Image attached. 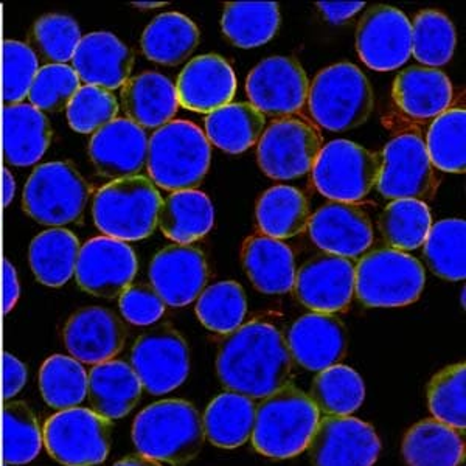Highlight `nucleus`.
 <instances>
[{
  "instance_id": "nucleus-1",
  "label": "nucleus",
  "mask_w": 466,
  "mask_h": 466,
  "mask_svg": "<svg viewBox=\"0 0 466 466\" xmlns=\"http://www.w3.org/2000/svg\"><path fill=\"white\" fill-rule=\"evenodd\" d=\"M292 362L280 329L255 319L224 334L218 350L217 373L230 392L263 400L289 384Z\"/></svg>"
},
{
  "instance_id": "nucleus-2",
  "label": "nucleus",
  "mask_w": 466,
  "mask_h": 466,
  "mask_svg": "<svg viewBox=\"0 0 466 466\" xmlns=\"http://www.w3.org/2000/svg\"><path fill=\"white\" fill-rule=\"evenodd\" d=\"M204 426L197 408L184 400H164L138 413L133 441L138 454L153 461L186 466L204 445Z\"/></svg>"
},
{
  "instance_id": "nucleus-3",
  "label": "nucleus",
  "mask_w": 466,
  "mask_h": 466,
  "mask_svg": "<svg viewBox=\"0 0 466 466\" xmlns=\"http://www.w3.org/2000/svg\"><path fill=\"white\" fill-rule=\"evenodd\" d=\"M319 421L320 412L311 398L288 384L257 406L250 440L261 456L285 461L307 451Z\"/></svg>"
},
{
  "instance_id": "nucleus-4",
  "label": "nucleus",
  "mask_w": 466,
  "mask_h": 466,
  "mask_svg": "<svg viewBox=\"0 0 466 466\" xmlns=\"http://www.w3.org/2000/svg\"><path fill=\"white\" fill-rule=\"evenodd\" d=\"M210 160L206 134L186 120L167 123L148 140L147 170L154 186L164 190H195L208 173Z\"/></svg>"
},
{
  "instance_id": "nucleus-5",
  "label": "nucleus",
  "mask_w": 466,
  "mask_h": 466,
  "mask_svg": "<svg viewBox=\"0 0 466 466\" xmlns=\"http://www.w3.org/2000/svg\"><path fill=\"white\" fill-rule=\"evenodd\" d=\"M307 105L316 125L331 133H342L369 120L375 109V96L360 67L338 63L314 76L308 90Z\"/></svg>"
},
{
  "instance_id": "nucleus-6",
  "label": "nucleus",
  "mask_w": 466,
  "mask_h": 466,
  "mask_svg": "<svg viewBox=\"0 0 466 466\" xmlns=\"http://www.w3.org/2000/svg\"><path fill=\"white\" fill-rule=\"evenodd\" d=\"M162 198L145 176L112 180L96 191L92 217L105 237L123 243L148 238L157 228Z\"/></svg>"
},
{
  "instance_id": "nucleus-7",
  "label": "nucleus",
  "mask_w": 466,
  "mask_h": 466,
  "mask_svg": "<svg viewBox=\"0 0 466 466\" xmlns=\"http://www.w3.org/2000/svg\"><path fill=\"white\" fill-rule=\"evenodd\" d=\"M89 186L69 162L39 165L22 193V208L33 221L61 228L80 219L89 201Z\"/></svg>"
},
{
  "instance_id": "nucleus-8",
  "label": "nucleus",
  "mask_w": 466,
  "mask_h": 466,
  "mask_svg": "<svg viewBox=\"0 0 466 466\" xmlns=\"http://www.w3.org/2000/svg\"><path fill=\"white\" fill-rule=\"evenodd\" d=\"M424 269L412 255L378 249L356 265L355 294L366 307H408L423 292Z\"/></svg>"
},
{
  "instance_id": "nucleus-9",
  "label": "nucleus",
  "mask_w": 466,
  "mask_h": 466,
  "mask_svg": "<svg viewBox=\"0 0 466 466\" xmlns=\"http://www.w3.org/2000/svg\"><path fill=\"white\" fill-rule=\"evenodd\" d=\"M44 446L64 466H96L111 451L112 421L92 409L59 410L46 421Z\"/></svg>"
},
{
  "instance_id": "nucleus-10",
  "label": "nucleus",
  "mask_w": 466,
  "mask_h": 466,
  "mask_svg": "<svg viewBox=\"0 0 466 466\" xmlns=\"http://www.w3.org/2000/svg\"><path fill=\"white\" fill-rule=\"evenodd\" d=\"M381 154L350 140H333L322 147L313 167L314 186L333 202L355 204L377 186Z\"/></svg>"
},
{
  "instance_id": "nucleus-11",
  "label": "nucleus",
  "mask_w": 466,
  "mask_h": 466,
  "mask_svg": "<svg viewBox=\"0 0 466 466\" xmlns=\"http://www.w3.org/2000/svg\"><path fill=\"white\" fill-rule=\"evenodd\" d=\"M322 151V137L311 123L299 116H283L266 127L258 142L257 159L272 179H296L313 170Z\"/></svg>"
},
{
  "instance_id": "nucleus-12",
  "label": "nucleus",
  "mask_w": 466,
  "mask_h": 466,
  "mask_svg": "<svg viewBox=\"0 0 466 466\" xmlns=\"http://www.w3.org/2000/svg\"><path fill=\"white\" fill-rule=\"evenodd\" d=\"M377 187L382 197L390 199L424 202L435 197L439 177L419 134H401L386 145Z\"/></svg>"
},
{
  "instance_id": "nucleus-13",
  "label": "nucleus",
  "mask_w": 466,
  "mask_h": 466,
  "mask_svg": "<svg viewBox=\"0 0 466 466\" xmlns=\"http://www.w3.org/2000/svg\"><path fill=\"white\" fill-rule=\"evenodd\" d=\"M131 364L144 390L151 395H165L188 377L190 351L182 334L170 323H162L136 340Z\"/></svg>"
},
{
  "instance_id": "nucleus-14",
  "label": "nucleus",
  "mask_w": 466,
  "mask_h": 466,
  "mask_svg": "<svg viewBox=\"0 0 466 466\" xmlns=\"http://www.w3.org/2000/svg\"><path fill=\"white\" fill-rule=\"evenodd\" d=\"M250 105L263 116H289L307 105L309 81L291 56H270L257 64L246 81Z\"/></svg>"
},
{
  "instance_id": "nucleus-15",
  "label": "nucleus",
  "mask_w": 466,
  "mask_h": 466,
  "mask_svg": "<svg viewBox=\"0 0 466 466\" xmlns=\"http://www.w3.org/2000/svg\"><path fill=\"white\" fill-rule=\"evenodd\" d=\"M313 466H373L381 441L373 426L353 417H320L308 445Z\"/></svg>"
},
{
  "instance_id": "nucleus-16",
  "label": "nucleus",
  "mask_w": 466,
  "mask_h": 466,
  "mask_svg": "<svg viewBox=\"0 0 466 466\" xmlns=\"http://www.w3.org/2000/svg\"><path fill=\"white\" fill-rule=\"evenodd\" d=\"M137 270V255L129 244L96 237L81 246L75 279L83 291L112 299L133 285Z\"/></svg>"
},
{
  "instance_id": "nucleus-17",
  "label": "nucleus",
  "mask_w": 466,
  "mask_h": 466,
  "mask_svg": "<svg viewBox=\"0 0 466 466\" xmlns=\"http://www.w3.org/2000/svg\"><path fill=\"white\" fill-rule=\"evenodd\" d=\"M356 48L370 69L389 72L401 67L412 55L408 16L393 6H373L358 24Z\"/></svg>"
},
{
  "instance_id": "nucleus-18",
  "label": "nucleus",
  "mask_w": 466,
  "mask_h": 466,
  "mask_svg": "<svg viewBox=\"0 0 466 466\" xmlns=\"http://www.w3.org/2000/svg\"><path fill=\"white\" fill-rule=\"evenodd\" d=\"M356 265L350 258L319 254L296 272L292 292L314 313L345 311L355 296Z\"/></svg>"
},
{
  "instance_id": "nucleus-19",
  "label": "nucleus",
  "mask_w": 466,
  "mask_h": 466,
  "mask_svg": "<svg viewBox=\"0 0 466 466\" xmlns=\"http://www.w3.org/2000/svg\"><path fill=\"white\" fill-rule=\"evenodd\" d=\"M149 283L168 307L195 302L208 280L206 255L195 246L173 244L154 255L148 269Z\"/></svg>"
},
{
  "instance_id": "nucleus-20",
  "label": "nucleus",
  "mask_w": 466,
  "mask_h": 466,
  "mask_svg": "<svg viewBox=\"0 0 466 466\" xmlns=\"http://www.w3.org/2000/svg\"><path fill=\"white\" fill-rule=\"evenodd\" d=\"M127 327L111 309L81 308L63 329L66 349L81 364L96 366L116 358L127 342Z\"/></svg>"
},
{
  "instance_id": "nucleus-21",
  "label": "nucleus",
  "mask_w": 466,
  "mask_h": 466,
  "mask_svg": "<svg viewBox=\"0 0 466 466\" xmlns=\"http://www.w3.org/2000/svg\"><path fill=\"white\" fill-rule=\"evenodd\" d=\"M147 154L148 136L127 118H116L107 123L89 142L90 162L98 175L107 179L137 176L147 165Z\"/></svg>"
},
{
  "instance_id": "nucleus-22",
  "label": "nucleus",
  "mask_w": 466,
  "mask_h": 466,
  "mask_svg": "<svg viewBox=\"0 0 466 466\" xmlns=\"http://www.w3.org/2000/svg\"><path fill=\"white\" fill-rule=\"evenodd\" d=\"M309 238L325 254L355 258L373 243V226L367 213L347 202H329L311 215Z\"/></svg>"
},
{
  "instance_id": "nucleus-23",
  "label": "nucleus",
  "mask_w": 466,
  "mask_h": 466,
  "mask_svg": "<svg viewBox=\"0 0 466 466\" xmlns=\"http://www.w3.org/2000/svg\"><path fill=\"white\" fill-rule=\"evenodd\" d=\"M291 358L305 370L322 371L347 353V329L334 314L309 313L292 323L287 339Z\"/></svg>"
},
{
  "instance_id": "nucleus-24",
  "label": "nucleus",
  "mask_w": 466,
  "mask_h": 466,
  "mask_svg": "<svg viewBox=\"0 0 466 466\" xmlns=\"http://www.w3.org/2000/svg\"><path fill=\"white\" fill-rule=\"evenodd\" d=\"M175 87L179 106L210 114L230 105L237 94V76L223 56L201 55L187 64Z\"/></svg>"
},
{
  "instance_id": "nucleus-25",
  "label": "nucleus",
  "mask_w": 466,
  "mask_h": 466,
  "mask_svg": "<svg viewBox=\"0 0 466 466\" xmlns=\"http://www.w3.org/2000/svg\"><path fill=\"white\" fill-rule=\"evenodd\" d=\"M131 50L111 32H92L81 39L72 67L86 86L120 89L133 72Z\"/></svg>"
},
{
  "instance_id": "nucleus-26",
  "label": "nucleus",
  "mask_w": 466,
  "mask_h": 466,
  "mask_svg": "<svg viewBox=\"0 0 466 466\" xmlns=\"http://www.w3.org/2000/svg\"><path fill=\"white\" fill-rule=\"evenodd\" d=\"M392 96L404 116L412 120H430L450 109L452 85L441 70L413 66L398 74Z\"/></svg>"
},
{
  "instance_id": "nucleus-27",
  "label": "nucleus",
  "mask_w": 466,
  "mask_h": 466,
  "mask_svg": "<svg viewBox=\"0 0 466 466\" xmlns=\"http://www.w3.org/2000/svg\"><path fill=\"white\" fill-rule=\"evenodd\" d=\"M52 142V127L44 112L27 103L4 109L2 151L6 165L27 168L43 159Z\"/></svg>"
},
{
  "instance_id": "nucleus-28",
  "label": "nucleus",
  "mask_w": 466,
  "mask_h": 466,
  "mask_svg": "<svg viewBox=\"0 0 466 466\" xmlns=\"http://www.w3.org/2000/svg\"><path fill=\"white\" fill-rule=\"evenodd\" d=\"M241 263L258 291L265 294L292 291L297 272L294 254L280 239L263 233L252 235L241 248Z\"/></svg>"
},
{
  "instance_id": "nucleus-29",
  "label": "nucleus",
  "mask_w": 466,
  "mask_h": 466,
  "mask_svg": "<svg viewBox=\"0 0 466 466\" xmlns=\"http://www.w3.org/2000/svg\"><path fill=\"white\" fill-rule=\"evenodd\" d=\"M122 103L127 120L142 129H159L173 122L179 109L175 85L157 72L129 78L122 87Z\"/></svg>"
},
{
  "instance_id": "nucleus-30",
  "label": "nucleus",
  "mask_w": 466,
  "mask_h": 466,
  "mask_svg": "<svg viewBox=\"0 0 466 466\" xmlns=\"http://www.w3.org/2000/svg\"><path fill=\"white\" fill-rule=\"evenodd\" d=\"M144 387L133 367L123 360H107L92 367L87 377L90 408L107 420L131 412L142 397Z\"/></svg>"
},
{
  "instance_id": "nucleus-31",
  "label": "nucleus",
  "mask_w": 466,
  "mask_h": 466,
  "mask_svg": "<svg viewBox=\"0 0 466 466\" xmlns=\"http://www.w3.org/2000/svg\"><path fill=\"white\" fill-rule=\"evenodd\" d=\"M401 451L408 466H457L465 461V437L435 419L423 420L406 432Z\"/></svg>"
},
{
  "instance_id": "nucleus-32",
  "label": "nucleus",
  "mask_w": 466,
  "mask_h": 466,
  "mask_svg": "<svg viewBox=\"0 0 466 466\" xmlns=\"http://www.w3.org/2000/svg\"><path fill=\"white\" fill-rule=\"evenodd\" d=\"M215 210L210 198L199 190L171 193L162 201L157 226L167 238L177 244L195 243L210 232Z\"/></svg>"
},
{
  "instance_id": "nucleus-33",
  "label": "nucleus",
  "mask_w": 466,
  "mask_h": 466,
  "mask_svg": "<svg viewBox=\"0 0 466 466\" xmlns=\"http://www.w3.org/2000/svg\"><path fill=\"white\" fill-rule=\"evenodd\" d=\"M80 248V239L67 228H52L36 235L28 249L36 280L48 288L64 287L75 276Z\"/></svg>"
},
{
  "instance_id": "nucleus-34",
  "label": "nucleus",
  "mask_w": 466,
  "mask_h": 466,
  "mask_svg": "<svg viewBox=\"0 0 466 466\" xmlns=\"http://www.w3.org/2000/svg\"><path fill=\"white\" fill-rule=\"evenodd\" d=\"M255 412L257 404L252 398L235 392L221 393L204 412V435L218 448H238L252 437Z\"/></svg>"
},
{
  "instance_id": "nucleus-35",
  "label": "nucleus",
  "mask_w": 466,
  "mask_h": 466,
  "mask_svg": "<svg viewBox=\"0 0 466 466\" xmlns=\"http://www.w3.org/2000/svg\"><path fill=\"white\" fill-rule=\"evenodd\" d=\"M199 36V28L190 17L180 13H164L149 22L140 46L149 61L173 67L195 52Z\"/></svg>"
},
{
  "instance_id": "nucleus-36",
  "label": "nucleus",
  "mask_w": 466,
  "mask_h": 466,
  "mask_svg": "<svg viewBox=\"0 0 466 466\" xmlns=\"http://www.w3.org/2000/svg\"><path fill=\"white\" fill-rule=\"evenodd\" d=\"M265 125V116L250 103H230L208 114L206 137L224 153L241 154L260 140Z\"/></svg>"
},
{
  "instance_id": "nucleus-37",
  "label": "nucleus",
  "mask_w": 466,
  "mask_h": 466,
  "mask_svg": "<svg viewBox=\"0 0 466 466\" xmlns=\"http://www.w3.org/2000/svg\"><path fill=\"white\" fill-rule=\"evenodd\" d=\"M255 217L263 235L281 241L305 232L311 213L302 191L294 187L277 186L261 195Z\"/></svg>"
},
{
  "instance_id": "nucleus-38",
  "label": "nucleus",
  "mask_w": 466,
  "mask_h": 466,
  "mask_svg": "<svg viewBox=\"0 0 466 466\" xmlns=\"http://www.w3.org/2000/svg\"><path fill=\"white\" fill-rule=\"evenodd\" d=\"M280 27V11L274 2H228L221 28L228 43L254 48L269 43Z\"/></svg>"
},
{
  "instance_id": "nucleus-39",
  "label": "nucleus",
  "mask_w": 466,
  "mask_h": 466,
  "mask_svg": "<svg viewBox=\"0 0 466 466\" xmlns=\"http://www.w3.org/2000/svg\"><path fill=\"white\" fill-rule=\"evenodd\" d=\"M308 397L311 398L320 415L350 417L364 403L366 386L358 371L336 364L319 371Z\"/></svg>"
},
{
  "instance_id": "nucleus-40",
  "label": "nucleus",
  "mask_w": 466,
  "mask_h": 466,
  "mask_svg": "<svg viewBox=\"0 0 466 466\" xmlns=\"http://www.w3.org/2000/svg\"><path fill=\"white\" fill-rule=\"evenodd\" d=\"M2 459L19 466L35 461L43 450V430L28 404L6 401L2 410Z\"/></svg>"
},
{
  "instance_id": "nucleus-41",
  "label": "nucleus",
  "mask_w": 466,
  "mask_h": 466,
  "mask_svg": "<svg viewBox=\"0 0 466 466\" xmlns=\"http://www.w3.org/2000/svg\"><path fill=\"white\" fill-rule=\"evenodd\" d=\"M466 223L459 218L441 219L424 239V258L435 276L443 280H465Z\"/></svg>"
},
{
  "instance_id": "nucleus-42",
  "label": "nucleus",
  "mask_w": 466,
  "mask_h": 466,
  "mask_svg": "<svg viewBox=\"0 0 466 466\" xmlns=\"http://www.w3.org/2000/svg\"><path fill=\"white\" fill-rule=\"evenodd\" d=\"M39 389L50 408H78L87 395V373L72 356H50L39 370Z\"/></svg>"
},
{
  "instance_id": "nucleus-43",
  "label": "nucleus",
  "mask_w": 466,
  "mask_h": 466,
  "mask_svg": "<svg viewBox=\"0 0 466 466\" xmlns=\"http://www.w3.org/2000/svg\"><path fill=\"white\" fill-rule=\"evenodd\" d=\"M432 228L430 208L415 199H395L380 218L382 238L395 250L420 248Z\"/></svg>"
},
{
  "instance_id": "nucleus-44",
  "label": "nucleus",
  "mask_w": 466,
  "mask_h": 466,
  "mask_svg": "<svg viewBox=\"0 0 466 466\" xmlns=\"http://www.w3.org/2000/svg\"><path fill=\"white\" fill-rule=\"evenodd\" d=\"M412 55L423 67H441L450 63L456 50L454 24L445 13L437 10L420 11L413 17Z\"/></svg>"
},
{
  "instance_id": "nucleus-45",
  "label": "nucleus",
  "mask_w": 466,
  "mask_h": 466,
  "mask_svg": "<svg viewBox=\"0 0 466 466\" xmlns=\"http://www.w3.org/2000/svg\"><path fill=\"white\" fill-rule=\"evenodd\" d=\"M466 112L452 107L434 118L426 138V151L434 168L448 173H463L466 167Z\"/></svg>"
},
{
  "instance_id": "nucleus-46",
  "label": "nucleus",
  "mask_w": 466,
  "mask_h": 466,
  "mask_svg": "<svg viewBox=\"0 0 466 466\" xmlns=\"http://www.w3.org/2000/svg\"><path fill=\"white\" fill-rule=\"evenodd\" d=\"M248 300L237 281H219L198 297L197 316L213 333L228 334L243 325Z\"/></svg>"
},
{
  "instance_id": "nucleus-47",
  "label": "nucleus",
  "mask_w": 466,
  "mask_h": 466,
  "mask_svg": "<svg viewBox=\"0 0 466 466\" xmlns=\"http://www.w3.org/2000/svg\"><path fill=\"white\" fill-rule=\"evenodd\" d=\"M428 404L434 419L454 430L466 428V367L448 366L431 380Z\"/></svg>"
},
{
  "instance_id": "nucleus-48",
  "label": "nucleus",
  "mask_w": 466,
  "mask_h": 466,
  "mask_svg": "<svg viewBox=\"0 0 466 466\" xmlns=\"http://www.w3.org/2000/svg\"><path fill=\"white\" fill-rule=\"evenodd\" d=\"M81 28L74 17L50 13L39 17L30 30V47L50 64L72 61L80 46Z\"/></svg>"
},
{
  "instance_id": "nucleus-49",
  "label": "nucleus",
  "mask_w": 466,
  "mask_h": 466,
  "mask_svg": "<svg viewBox=\"0 0 466 466\" xmlns=\"http://www.w3.org/2000/svg\"><path fill=\"white\" fill-rule=\"evenodd\" d=\"M80 87L81 81L74 67L67 64H47L37 72L28 100L41 112H59L69 106Z\"/></svg>"
},
{
  "instance_id": "nucleus-50",
  "label": "nucleus",
  "mask_w": 466,
  "mask_h": 466,
  "mask_svg": "<svg viewBox=\"0 0 466 466\" xmlns=\"http://www.w3.org/2000/svg\"><path fill=\"white\" fill-rule=\"evenodd\" d=\"M67 122L75 133L96 134L116 120L118 101L112 92L94 86H81L66 107Z\"/></svg>"
},
{
  "instance_id": "nucleus-51",
  "label": "nucleus",
  "mask_w": 466,
  "mask_h": 466,
  "mask_svg": "<svg viewBox=\"0 0 466 466\" xmlns=\"http://www.w3.org/2000/svg\"><path fill=\"white\" fill-rule=\"evenodd\" d=\"M4 74L2 90L5 106L19 105L28 96L33 81L39 72L37 55L28 44L6 39L4 43Z\"/></svg>"
},
{
  "instance_id": "nucleus-52",
  "label": "nucleus",
  "mask_w": 466,
  "mask_h": 466,
  "mask_svg": "<svg viewBox=\"0 0 466 466\" xmlns=\"http://www.w3.org/2000/svg\"><path fill=\"white\" fill-rule=\"evenodd\" d=\"M118 307L125 320L137 327H148L164 316L167 305L151 285L137 283L129 285L120 294Z\"/></svg>"
},
{
  "instance_id": "nucleus-53",
  "label": "nucleus",
  "mask_w": 466,
  "mask_h": 466,
  "mask_svg": "<svg viewBox=\"0 0 466 466\" xmlns=\"http://www.w3.org/2000/svg\"><path fill=\"white\" fill-rule=\"evenodd\" d=\"M2 392H4V400L10 401L11 398L16 397L21 392L22 387L27 382L28 373L27 367L17 360L16 356L11 353H4L2 360Z\"/></svg>"
},
{
  "instance_id": "nucleus-54",
  "label": "nucleus",
  "mask_w": 466,
  "mask_h": 466,
  "mask_svg": "<svg viewBox=\"0 0 466 466\" xmlns=\"http://www.w3.org/2000/svg\"><path fill=\"white\" fill-rule=\"evenodd\" d=\"M2 288H4V294H2V302H4V314H10L13 308L16 307L19 296H21V287H19V277H17V270L15 265L10 260L2 261Z\"/></svg>"
},
{
  "instance_id": "nucleus-55",
  "label": "nucleus",
  "mask_w": 466,
  "mask_h": 466,
  "mask_svg": "<svg viewBox=\"0 0 466 466\" xmlns=\"http://www.w3.org/2000/svg\"><path fill=\"white\" fill-rule=\"evenodd\" d=\"M319 10L322 11L323 16L327 17L331 24L340 25L350 21L355 16L356 13H360L362 6L366 4L362 2H319Z\"/></svg>"
},
{
  "instance_id": "nucleus-56",
  "label": "nucleus",
  "mask_w": 466,
  "mask_h": 466,
  "mask_svg": "<svg viewBox=\"0 0 466 466\" xmlns=\"http://www.w3.org/2000/svg\"><path fill=\"white\" fill-rule=\"evenodd\" d=\"M2 199H4V206L10 207L11 202L16 197V180L15 176L8 168L2 171Z\"/></svg>"
},
{
  "instance_id": "nucleus-57",
  "label": "nucleus",
  "mask_w": 466,
  "mask_h": 466,
  "mask_svg": "<svg viewBox=\"0 0 466 466\" xmlns=\"http://www.w3.org/2000/svg\"><path fill=\"white\" fill-rule=\"evenodd\" d=\"M114 466H162V463L153 461L149 457L142 456V454H133V456H127L122 461H116Z\"/></svg>"
},
{
  "instance_id": "nucleus-58",
  "label": "nucleus",
  "mask_w": 466,
  "mask_h": 466,
  "mask_svg": "<svg viewBox=\"0 0 466 466\" xmlns=\"http://www.w3.org/2000/svg\"><path fill=\"white\" fill-rule=\"evenodd\" d=\"M168 5L167 2H134L133 6L136 8H142V10H153V8H159V6Z\"/></svg>"
},
{
  "instance_id": "nucleus-59",
  "label": "nucleus",
  "mask_w": 466,
  "mask_h": 466,
  "mask_svg": "<svg viewBox=\"0 0 466 466\" xmlns=\"http://www.w3.org/2000/svg\"><path fill=\"white\" fill-rule=\"evenodd\" d=\"M4 404H5V400H4V392H2V373H0V420H2V410H4Z\"/></svg>"
},
{
  "instance_id": "nucleus-60",
  "label": "nucleus",
  "mask_w": 466,
  "mask_h": 466,
  "mask_svg": "<svg viewBox=\"0 0 466 466\" xmlns=\"http://www.w3.org/2000/svg\"><path fill=\"white\" fill-rule=\"evenodd\" d=\"M461 305L465 307V289H463V292H461Z\"/></svg>"
},
{
  "instance_id": "nucleus-61",
  "label": "nucleus",
  "mask_w": 466,
  "mask_h": 466,
  "mask_svg": "<svg viewBox=\"0 0 466 466\" xmlns=\"http://www.w3.org/2000/svg\"><path fill=\"white\" fill-rule=\"evenodd\" d=\"M457 466H465V461H461V463H459Z\"/></svg>"
},
{
  "instance_id": "nucleus-62",
  "label": "nucleus",
  "mask_w": 466,
  "mask_h": 466,
  "mask_svg": "<svg viewBox=\"0 0 466 466\" xmlns=\"http://www.w3.org/2000/svg\"><path fill=\"white\" fill-rule=\"evenodd\" d=\"M5 466H10V465H5Z\"/></svg>"
}]
</instances>
